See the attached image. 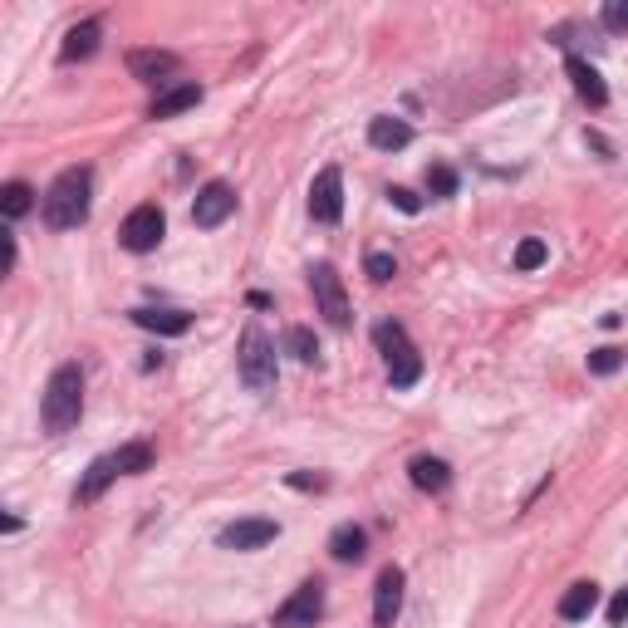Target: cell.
Returning a JSON list of instances; mask_svg holds the SVG:
<instances>
[{"label":"cell","instance_id":"1","mask_svg":"<svg viewBox=\"0 0 628 628\" xmlns=\"http://www.w3.org/2000/svg\"><path fill=\"white\" fill-rule=\"evenodd\" d=\"M88 202H94V172L88 167H64L49 182V192L39 196V216L49 231H69V226L88 221Z\"/></svg>","mask_w":628,"mask_h":628},{"label":"cell","instance_id":"2","mask_svg":"<svg viewBox=\"0 0 628 628\" xmlns=\"http://www.w3.org/2000/svg\"><path fill=\"white\" fill-rule=\"evenodd\" d=\"M143 471H153V447H147V442H128V447H118V451H104V457H94V461H88V471L78 476L74 506L98 500L118 476H143Z\"/></svg>","mask_w":628,"mask_h":628},{"label":"cell","instance_id":"3","mask_svg":"<svg viewBox=\"0 0 628 628\" xmlns=\"http://www.w3.org/2000/svg\"><path fill=\"white\" fill-rule=\"evenodd\" d=\"M39 418H45V432H69L84 418V373H78V363H59L49 373L45 398H39Z\"/></svg>","mask_w":628,"mask_h":628},{"label":"cell","instance_id":"4","mask_svg":"<svg viewBox=\"0 0 628 628\" xmlns=\"http://www.w3.org/2000/svg\"><path fill=\"white\" fill-rule=\"evenodd\" d=\"M373 343L383 349V359H388V383L392 388H412V383L422 378V359L418 349L408 343V329L392 319H383L378 329H373Z\"/></svg>","mask_w":628,"mask_h":628},{"label":"cell","instance_id":"5","mask_svg":"<svg viewBox=\"0 0 628 628\" xmlns=\"http://www.w3.org/2000/svg\"><path fill=\"white\" fill-rule=\"evenodd\" d=\"M235 369H241V383L251 392H265L275 388V373H280V363H275V343L265 339L261 329H245L241 334V353H235Z\"/></svg>","mask_w":628,"mask_h":628},{"label":"cell","instance_id":"6","mask_svg":"<svg viewBox=\"0 0 628 628\" xmlns=\"http://www.w3.org/2000/svg\"><path fill=\"white\" fill-rule=\"evenodd\" d=\"M310 290H314V304H319V314L334 324V329H349L353 324V310H349V294H343V280L339 270H334L329 261H319L310 270Z\"/></svg>","mask_w":628,"mask_h":628},{"label":"cell","instance_id":"7","mask_svg":"<svg viewBox=\"0 0 628 628\" xmlns=\"http://www.w3.org/2000/svg\"><path fill=\"white\" fill-rule=\"evenodd\" d=\"M162 231H167L162 206H157V202H143V206H133V212H128V221H123V231H118V241H123V251L147 255V251H157V245H162Z\"/></svg>","mask_w":628,"mask_h":628},{"label":"cell","instance_id":"8","mask_svg":"<svg viewBox=\"0 0 628 628\" xmlns=\"http://www.w3.org/2000/svg\"><path fill=\"white\" fill-rule=\"evenodd\" d=\"M324 618V584L304 579L280 608H275V628H314Z\"/></svg>","mask_w":628,"mask_h":628},{"label":"cell","instance_id":"9","mask_svg":"<svg viewBox=\"0 0 628 628\" xmlns=\"http://www.w3.org/2000/svg\"><path fill=\"white\" fill-rule=\"evenodd\" d=\"M177 69H182V59H177L172 49H133V55H128V74H133L137 84L172 88Z\"/></svg>","mask_w":628,"mask_h":628},{"label":"cell","instance_id":"10","mask_svg":"<svg viewBox=\"0 0 628 628\" xmlns=\"http://www.w3.org/2000/svg\"><path fill=\"white\" fill-rule=\"evenodd\" d=\"M310 216L319 226H334L343 216V172L339 167H324L310 182Z\"/></svg>","mask_w":628,"mask_h":628},{"label":"cell","instance_id":"11","mask_svg":"<svg viewBox=\"0 0 628 628\" xmlns=\"http://www.w3.org/2000/svg\"><path fill=\"white\" fill-rule=\"evenodd\" d=\"M231 212H235V192H231V186H226V182H206L202 192H196V202H192V226L212 231V226H221Z\"/></svg>","mask_w":628,"mask_h":628},{"label":"cell","instance_id":"12","mask_svg":"<svg viewBox=\"0 0 628 628\" xmlns=\"http://www.w3.org/2000/svg\"><path fill=\"white\" fill-rule=\"evenodd\" d=\"M398 608H402V569L398 565H383L378 579H373V624L392 628Z\"/></svg>","mask_w":628,"mask_h":628},{"label":"cell","instance_id":"13","mask_svg":"<svg viewBox=\"0 0 628 628\" xmlns=\"http://www.w3.org/2000/svg\"><path fill=\"white\" fill-rule=\"evenodd\" d=\"M280 535V526L275 520H265V516H251V520H231V526L221 530V550H261V545H270V540Z\"/></svg>","mask_w":628,"mask_h":628},{"label":"cell","instance_id":"14","mask_svg":"<svg viewBox=\"0 0 628 628\" xmlns=\"http://www.w3.org/2000/svg\"><path fill=\"white\" fill-rule=\"evenodd\" d=\"M565 69H569V78H575V94L584 98L589 108H604V104H608V88H604V78H599V69L589 64V59L569 55V59H565Z\"/></svg>","mask_w":628,"mask_h":628},{"label":"cell","instance_id":"15","mask_svg":"<svg viewBox=\"0 0 628 628\" xmlns=\"http://www.w3.org/2000/svg\"><path fill=\"white\" fill-rule=\"evenodd\" d=\"M196 104H202V84H172V88H162V94L153 98L147 118H177V113H186V108H196Z\"/></svg>","mask_w":628,"mask_h":628},{"label":"cell","instance_id":"16","mask_svg":"<svg viewBox=\"0 0 628 628\" xmlns=\"http://www.w3.org/2000/svg\"><path fill=\"white\" fill-rule=\"evenodd\" d=\"M408 476L418 491H432V496H442V491L451 486V467L442 457H412L408 461Z\"/></svg>","mask_w":628,"mask_h":628},{"label":"cell","instance_id":"17","mask_svg":"<svg viewBox=\"0 0 628 628\" xmlns=\"http://www.w3.org/2000/svg\"><path fill=\"white\" fill-rule=\"evenodd\" d=\"M133 324H137V329H153V334L177 339V334L192 329V314H186V310H133Z\"/></svg>","mask_w":628,"mask_h":628},{"label":"cell","instance_id":"18","mask_svg":"<svg viewBox=\"0 0 628 628\" xmlns=\"http://www.w3.org/2000/svg\"><path fill=\"white\" fill-rule=\"evenodd\" d=\"M329 555L339 559V565H359V559L369 555V535H363V526H339V530H334Z\"/></svg>","mask_w":628,"mask_h":628},{"label":"cell","instance_id":"19","mask_svg":"<svg viewBox=\"0 0 628 628\" xmlns=\"http://www.w3.org/2000/svg\"><path fill=\"white\" fill-rule=\"evenodd\" d=\"M369 143L378 147V153H398V147L412 143V128L402 123V118H373V123H369Z\"/></svg>","mask_w":628,"mask_h":628},{"label":"cell","instance_id":"20","mask_svg":"<svg viewBox=\"0 0 628 628\" xmlns=\"http://www.w3.org/2000/svg\"><path fill=\"white\" fill-rule=\"evenodd\" d=\"M599 604V584H589V579H579V584H569V594L559 599V618H569V624H579V618H589Z\"/></svg>","mask_w":628,"mask_h":628},{"label":"cell","instance_id":"21","mask_svg":"<svg viewBox=\"0 0 628 628\" xmlns=\"http://www.w3.org/2000/svg\"><path fill=\"white\" fill-rule=\"evenodd\" d=\"M98 35H104V29H98V20H84V25H74L64 35V49H59V59H64V64H74V59H88L98 49Z\"/></svg>","mask_w":628,"mask_h":628},{"label":"cell","instance_id":"22","mask_svg":"<svg viewBox=\"0 0 628 628\" xmlns=\"http://www.w3.org/2000/svg\"><path fill=\"white\" fill-rule=\"evenodd\" d=\"M35 212V186L29 182H0V216L15 221V216H29Z\"/></svg>","mask_w":628,"mask_h":628},{"label":"cell","instance_id":"23","mask_svg":"<svg viewBox=\"0 0 628 628\" xmlns=\"http://www.w3.org/2000/svg\"><path fill=\"white\" fill-rule=\"evenodd\" d=\"M285 349H290L300 363H319V343H314V334L300 329V324H294V329L285 334Z\"/></svg>","mask_w":628,"mask_h":628},{"label":"cell","instance_id":"24","mask_svg":"<svg viewBox=\"0 0 628 628\" xmlns=\"http://www.w3.org/2000/svg\"><path fill=\"white\" fill-rule=\"evenodd\" d=\"M427 192L437 196V202H447V196H457V172H451L447 162H432V167H427Z\"/></svg>","mask_w":628,"mask_h":628},{"label":"cell","instance_id":"25","mask_svg":"<svg viewBox=\"0 0 628 628\" xmlns=\"http://www.w3.org/2000/svg\"><path fill=\"white\" fill-rule=\"evenodd\" d=\"M618 369H624V349H614V343L589 353V373H599V378H608V373H618Z\"/></svg>","mask_w":628,"mask_h":628},{"label":"cell","instance_id":"26","mask_svg":"<svg viewBox=\"0 0 628 628\" xmlns=\"http://www.w3.org/2000/svg\"><path fill=\"white\" fill-rule=\"evenodd\" d=\"M545 241H535V235H530V241H520L516 245V270H540V265H545Z\"/></svg>","mask_w":628,"mask_h":628},{"label":"cell","instance_id":"27","mask_svg":"<svg viewBox=\"0 0 628 628\" xmlns=\"http://www.w3.org/2000/svg\"><path fill=\"white\" fill-rule=\"evenodd\" d=\"M363 270H369V280H392V275H398V261H392L388 251H369V261H363Z\"/></svg>","mask_w":628,"mask_h":628},{"label":"cell","instance_id":"28","mask_svg":"<svg viewBox=\"0 0 628 628\" xmlns=\"http://www.w3.org/2000/svg\"><path fill=\"white\" fill-rule=\"evenodd\" d=\"M15 270V235H10V226H0V280Z\"/></svg>","mask_w":628,"mask_h":628},{"label":"cell","instance_id":"29","mask_svg":"<svg viewBox=\"0 0 628 628\" xmlns=\"http://www.w3.org/2000/svg\"><path fill=\"white\" fill-rule=\"evenodd\" d=\"M604 25L614 29V35H618V29H628V5H624V0H614V5L604 10Z\"/></svg>","mask_w":628,"mask_h":628},{"label":"cell","instance_id":"30","mask_svg":"<svg viewBox=\"0 0 628 628\" xmlns=\"http://www.w3.org/2000/svg\"><path fill=\"white\" fill-rule=\"evenodd\" d=\"M388 196H392V206H398V212H408V216H412V212H422V202L408 192V186H392Z\"/></svg>","mask_w":628,"mask_h":628},{"label":"cell","instance_id":"31","mask_svg":"<svg viewBox=\"0 0 628 628\" xmlns=\"http://www.w3.org/2000/svg\"><path fill=\"white\" fill-rule=\"evenodd\" d=\"M290 486H294V491H324V476H310V471H294Z\"/></svg>","mask_w":628,"mask_h":628},{"label":"cell","instance_id":"32","mask_svg":"<svg viewBox=\"0 0 628 628\" xmlns=\"http://www.w3.org/2000/svg\"><path fill=\"white\" fill-rule=\"evenodd\" d=\"M628 614V594H614V604H608V628H618Z\"/></svg>","mask_w":628,"mask_h":628},{"label":"cell","instance_id":"33","mask_svg":"<svg viewBox=\"0 0 628 628\" xmlns=\"http://www.w3.org/2000/svg\"><path fill=\"white\" fill-rule=\"evenodd\" d=\"M20 526H25V520H20V516H10V510H0V535H15Z\"/></svg>","mask_w":628,"mask_h":628}]
</instances>
